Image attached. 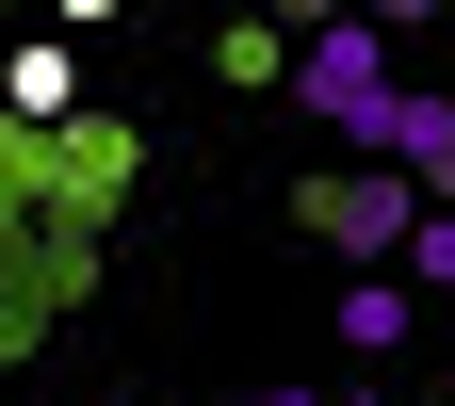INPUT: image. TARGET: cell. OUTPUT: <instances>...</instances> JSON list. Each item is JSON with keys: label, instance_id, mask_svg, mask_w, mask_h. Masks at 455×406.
Instances as JSON below:
<instances>
[{"label": "cell", "instance_id": "1", "mask_svg": "<svg viewBox=\"0 0 455 406\" xmlns=\"http://www.w3.org/2000/svg\"><path fill=\"white\" fill-rule=\"evenodd\" d=\"M423 211H439V195L407 179V163H374V147L341 163V179H309V195H293V227H309L325 260H407V227H423Z\"/></svg>", "mask_w": 455, "mask_h": 406}, {"label": "cell", "instance_id": "2", "mask_svg": "<svg viewBox=\"0 0 455 406\" xmlns=\"http://www.w3.org/2000/svg\"><path fill=\"white\" fill-rule=\"evenodd\" d=\"M390 82H407V66H390V17H358V0H341V17H309V33H293V98L325 114L341 147H358V114H374Z\"/></svg>", "mask_w": 455, "mask_h": 406}, {"label": "cell", "instance_id": "3", "mask_svg": "<svg viewBox=\"0 0 455 406\" xmlns=\"http://www.w3.org/2000/svg\"><path fill=\"white\" fill-rule=\"evenodd\" d=\"M358 147H374V163H407L423 195H455V98H439V82H390V98L358 114Z\"/></svg>", "mask_w": 455, "mask_h": 406}, {"label": "cell", "instance_id": "4", "mask_svg": "<svg viewBox=\"0 0 455 406\" xmlns=\"http://www.w3.org/2000/svg\"><path fill=\"white\" fill-rule=\"evenodd\" d=\"M0 98H17L33 131H66V114H82V49H66V33H33L17 66H0Z\"/></svg>", "mask_w": 455, "mask_h": 406}, {"label": "cell", "instance_id": "5", "mask_svg": "<svg viewBox=\"0 0 455 406\" xmlns=\"http://www.w3.org/2000/svg\"><path fill=\"white\" fill-rule=\"evenodd\" d=\"M407 276H423V293H439V309H455V195H439V211H423V227H407Z\"/></svg>", "mask_w": 455, "mask_h": 406}, {"label": "cell", "instance_id": "6", "mask_svg": "<svg viewBox=\"0 0 455 406\" xmlns=\"http://www.w3.org/2000/svg\"><path fill=\"white\" fill-rule=\"evenodd\" d=\"M358 17H390V33H423V17H439V0H358Z\"/></svg>", "mask_w": 455, "mask_h": 406}, {"label": "cell", "instance_id": "7", "mask_svg": "<svg viewBox=\"0 0 455 406\" xmlns=\"http://www.w3.org/2000/svg\"><path fill=\"white\" fill-rule=\"evenodd\" d=\"M276 17H293V33H309V17H341V0H276Z\"/></svg>", "mask_w": 455, "mask_h": 406}, {"label": "cell", "instance_id": "8", "mask_svg": "<svg viewBox=\"0 0 455 406\" xmlns=\"http://www.w3.org/2000/svg\"><path fill=\"white\" fill-rule=\"evenodd\" d=\"M49 17H114V0H49Z\"/></svg>", "mask_w": 455, "mask_h": 406}, {"label": "cell", "instance_id": "9", "mask_svg": "<svg viewBox=\"0 0 455 406\" xmlns=\"http://www.w3.org/2000/svg\"><path fill=\"white\" fill-rule=\"evenodd\" d=\"M439 374H455V341H439Z\"/></svg>", "mask_w": 455, "mask_h": 406}, {"label": "cell", "instance_id": "10", "mask_svg": "<svg viewBox=\"0 0 455 406\" xmlns=\"http://www.w3.org/2000/svg\"><path fill=\"white\" fill-rule=\"evenodd\" d=\"M341 406H374V390H341Z\"/></svg>", "mask_w": 455, "mask_h": 406}, {"label": "cell", "instance_id": "11", "mask_svg": "<svg viewBox=\"0 0 455 406\" xmlns=\"http://www.w3.org/2000/svg\"><path fill=\"white\" fill-rule=\"evenodd\" d=\"M0 17H17V0H0Z\"/></svg>", "mask_w": 455, "mask_h": 406}]
</instances>
